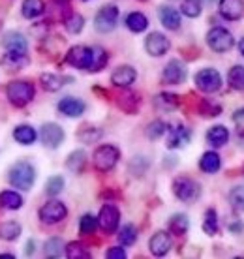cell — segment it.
<instances>
[{
    "mask_svg": "<svg viewBox=\"0 0 244 259\" xmlns=\"http://www.w3.org/2000/svg\"><path fill=\"white\" fill-rule=\"evenodd\" d=\"M10 184L15 186V188L21 190H30L34 184V179H36V169L32 167V163L28 162H17L10 169Z\"/></svg>",
    "mask_w": 244,
    "mask_h": 259,
    "instance_id": "cell-1",
    "label": "cell"
},
{
    "mask_svg": "<svg viewBox=\"0 0 244 259\" xmlns=\"http://www.w3.org/2000/svg\"><path fill=\"white\" fill-rule=\"evenodd\" d=\"M34 84L28 81H13L6 87V94L10 104L15 107H25L34 100Z\"/></svg>",
    "mask_w": 244,
    "mask_h": 259,
    "instance_id": "cell-2",
    "label": "cell"
},
{
    "mask_svg": "<svg viewBox=\"0 0 244 259\" xmlns=\"http://www.w3.org/2000/svg\"><path fill=\"white\" fill-rule=\"evenodd\" d=\"M173 192L180 201L184 203H195L201 195V186L193 179L179 177L173 181Z\"/></svg>",
    "mask_w": 244,
    "mask_h": 259,
    "instance_id": "cell-3",
    "label": "cell"
},
{
    "mask_svg": "<svg viewBox=\"0 0 244 259\" xmlns=\"http://www.w3.org/2000/svg\"><path fill=\"white\" fill-rule=\"evenodd\" d=\"M120 158V150L113 147V145H102L98 147L96 152H94V167L102 173H107L115 167L116 162Z\"/></svg>",
    "mask_w": 244,
    "mask_h": 259,
    "instance_id": "cell-4",
    "label": "cell"
},
{
    "mask_svg": "<svg viewBox=\"0 0 244 259\" xmlns=\"http://www.w3.org/2000/svg\"><path fill=\"white\" fill-rule=\"evenodd\" d=\"M207 44H209V47H211L212 51L225 53L235 46V38H233V34L229 32L227 28L214 26V28H211L209 34H207Z\"/></svg>",
    "mask_w": 244,
    "mask_h": 259,
    "instance_id": "cell-5",
    "label": "cell"
},
{
    "mask_svg": "<svg viewBox=\"0 0 244 259\" xmlns=\"http://www.w3.org/2000/svg\"><path fill=\"white\" fill-rule=\"evenodd\" d=\"M195 84L205 94L218 92L222 89V75L214 68H205V70H199L195 73Z\"/></svg>",
    "mask_w": 244,
    "mask_h": 259,
    "instance_id": "cell-6",
    "label": "cell"
},
{
    "mask_svg": "<svg viewBox=\"0 0 244 259\" xmlns=\"http://www.w3.org/2000/svg\"><path fill=\"white\" fill-rule=\"evenodd\" d=\"M68 216V208L60 201H49L39 208V220L47 226H55L58 222H62Z\"/></svg>",
    "mask_w": 244,
    "mask_h": 259,
    "instance_id": "cell-7",
    "label": "cell"
},
{
    "mask_svg": "<svg viewBox=\"0 0 244 259\" xmlns=\"http://www.w3.org/2000/svg\"><path fill=\"white\" fill-rule=\"evenodd\" d=\"M66 62L77 70H89L92 62V49L85 46H73L66 53Z\"/></svg>",
    "mask_w": 244,
    "mask_h": 259,
    "instance_id": "cell-8",
    "label": "cell"
},
{
    "mask_svg": "<svg viewBox=\"0 0 244 259\" xmlns=\"http://www.w3.org/2000/svg\"><path fill=\"white\" fill-rule=\"evenodd\" d=\"M116 19H118V8L116 6H103L100 12L96 13L94 19V26L98 32H111L116 26Z\"/></svg>",
    "mask_w": 244,
    "mask_h": 259,
    "instance_id": "cell-9",
    "label": "cell"
},
{
    "mask_svg": "<svg viewBox=\"0 0 244 259\" xmlns=\"http://www.w3.org/2000/svg\"><path fill=\"white\" fill-rule=\"evenodd\" d=\"M118 222H120V212L115 205H103L100 208V214H98V226L102 227L105 233H113L118 227Z\"/></svg>",
    "mask_w": 244,
    "mask_h": 259,
    "instance_id": "cell-10",
    "label": "cell"
},
{
    "mask_svg": "<svg viewBox=\"0 0 244 259\" xmlns=\"http://www.w3.org/2000/svg\"><path fill=\"white\" fill-rule=\"evenodd\" d=\"M39 137H42V143H44L47 149H57L64 141V130L55 122H47L42 126Z\"/></svg>",
    "mask_w": 244,
    "mask_h": 259,
    "instance_id": "cell-11",
    "label": "cell"
},
{
    "mask_svg": "<svg viewBox=\"0 0 244 259\" xmlns=\"http://www.w3.org/2000/svg\"><path fill=\"white\" fill-rule=\"evenodd\" d=\"M169 47H171L169 39L160 32L148 34L147 39H145V49H147V53L150 57H164L169 51Z\"/></svg>",
    "mask_w": 244,
    "mask_h": 259,
    "instance_id": "cell-12",
    "label": "cell"
},
{
    "mask_svg": "<svg viewBox=\"0 0 244 259\" xmlns=\"http://www.w3.org/2000/svg\"><path fill=\"white\" fill-rule=\"evenodd\" d=\"M186 79V68L180 60H171L169 64L164 68L161 73V81L166 84H180Z\"/></svg>",
    "mask_w": 244,
    "mask_h": 259,
    "instance_id": "cell-13",
    "label": "cell"
},
{
    "mask_svg": "<svg viewBox=\"0 0 244 259\" xmlns=\"http://www.w3.org/2000/svg\"><path fill=\"white\" fill-rule=\"evenodd\" d=\"M167 132H169V136H167V147L169 149H180V147H184L190 141V137H192V132L186 126H182V124L167 128Z\"/></svg>",
    "mask_w": 244,
    "mask_h": 259,
    "instance_id": "cell-14",
    "label": "cell"
},
{
    "mask_svg": "<svg viewBox=\"0 0 244 259\" xmlns=\"http://www.w3.org/2000/svg\"><path fill=\"white\" fill-rule=\"evenodd\" d=\"M148 248H150V252L154 253L156 257L166 255V253L171 250V237H169V233H166V231H158V233H154L152 237H150Z\"/></svg>",
    "mask_w": 244,
    "mask_h": 259,
    "instance_id": "cell-15",
    "label": "cell"
},
{
    "mask_svg": "<svg viewBox=\"0 0 244 259\" xmlns=\"http://www.w3.org/2000/svg\"><path fill=\"white\" fill-rule=\"evenodd\" d=\"M2 46L6 47L8 51L12 53H21V55H26L28 51V41L21 32H6L4 39H2Z\"/></svg>",
    "mask_w": 244,
    "mask_h": 259,
    "instance_id": "cell-16",
    "label": "cell"
},
{
    "mask_svg": "<svg viewBox=\"0 0 244 259\" xmlns=\"http://www.w3.org/2000/svg\"><path fill=\"white\" fill-rule=\"evenodd\" d=\"M85 109H87L85 102H81L77 98H64V100L58 102V111H60L62 115H66V117L77 118L83 115Z\"/></svg>",
    "mask_w": 244,
    "mask_h": 259,
    "instance_id": "cell-17",
    "label": "cell"
},
{
    "mask_svg": "<svg viewBox=\"0 0 244 259\" xmlns=\"http://www.w3.org/2000/svg\"><path fill=\"white\" fill-rule=\"evenodd\" d=\"M220 13L229 21L240 19L244 15V0H220Z\"/></svg>",
    "mask_w": 244,
    "mask_h": 259,
    "instance_id": "cell-18",
    "label": "cell"
},
{
    "mask_svg": "<svg viewBox=\"0 0 244 259\" xmlns=\"http://www.w3.org/2000/svg\"><path fill=\"white\" fill-rule=\"evenodd\" d=\"M135 77H137V71H135L132 66H120V68H116V70L113 71L111 83L115 84V87L126 89V87H130V84L134 83Z\"/></svg>",
    "mask_w": 244,
    "mask_h": 259,
    "instance_id": "cell-19",
    "label": "cell"
},
{
    "mask_svg": "<svg viewBox=\"0 0 244 259\" xmlns=\"http://www.w3.org/2000/svg\"><path fill=\"white\" fill-rule=\"evenodd\" d=\"M158 15H160L161 25L166 26V28H169V30H177V28H180V13L177 12L175 8L161 6Z\"/></svg>",
    "mask_w": 244,
    "mask_h": 259,
    "instance_id": "cell-20",
    "label": "cell"
},
{
    "mask_svg": "<svg viewBox=\"0 0 244 259\" xmlns=\"http://www.w3.org/2000/svg\"><path fill=\"white\" fill-rule=\"evenodd\" d=\"M207 141L211 143L212 147H224L225 143L229 141V132L225 126L218 124V126H212L209 132H207Z\"/></svg>",
    "mask_w": 244,
    "mask_h": 259,
    "instance_id": "cell-21",
    "label": "cell"
},
{
    "mask_svg": "<svg viewBox=\"0 0 244 259\" xmlns=\"http://www.w3.org/2000/svg\"><path fill=\"white\" fill-rule=\"evenodd\" d=\"M2 64L6 66L8 70L12 71H17V70H23L28 66V57L26 55H21V53H12L8 51L4 55V59H2Z\"/></svg>",
    "mask_w": 244,
    "mask_h": 259,
    "instance_id": "cell-22",
    "label": "cell"
},
{
    "mask_svg": "<svg viewBox=\"0 0 244 259\" xmlns=\"http://www.w3.org/2000/svg\"><path fill=\"white\" fill-rule=\"evenodd\" d=\"M66 81H70L68 77H62V75H57V73H44L39 77V83L47 92H57L64 87Z\"/></svg>",
    "mask_w": 244,
    "mask_h": 259,
    "instance_id": "cell-23",
    "label": "cell"
},
{
    "mask_svg": "<svg viewBox=\"0 0 244 259\" xmlns=\"http://www.w3.org/2000/svg\"><path fill=\"white\" fill-rule=\"evenodd\" d=\"M199 167L201 171H205V173H218L220 167H222V160H220V156L216 152H205V154L201 156L199 160Z\"/></svg>",
    "mask_w": 244,
    "mask_h": 259,
    "instance_id": "cell-24",
    "label": "cell"
},
{
    "mask_svg": "<svg viewBox=\"0 0 244 259\" xmlns=\"http://www.w3.org/2000/svg\"><path fill=\"white\" fill-rule=\"evenodd\" d=\"M13 137L21 145H32L36 141V130L32 126H28V124H21V126L13 130Z\"/></svg>",
    "mask_w": 244,
    "mask_h": 259,
    "instance_id": "cell-25",
    "label": "cell"
},
{
    "mask_svg": "<svg viewBox=\"0 0 244 259\" xmlns=\"http://www.w3.org/2000/svg\"><path fill=\"white\" fill-rule=\"evenodd\" d=\"M21 12H23V17H26V19H36L45 12L44 0H25Z\"/></svg>",
    "mask_w": 244,
    "mask_h": 259,
    "instance_id": "cell-26",
    "label": "cell"
},
{
    "mask_svg": "<svg viewBox=\"0 0 244 259\" xmlns=\"http://www.w3.org/2000/svg\"><path fill=\"white\" fill-rule=\"evenodd\" d=\"M177 105H179V96L171 92H161L154 98V107L160 111H173Z\"/></svg>",
    "mask_w": 244,
    "mask_h": 259,
    "instance_id": "cell-27",
    "label": "cell"
},
{
    "mask_svg": "<svg viewBox=\"0 0 244 259\" xmlns=\"http://www.w3.org/2000/svg\"><path fill=\"white\" fill-rule=\"evenodd\" d=\"M0 207L10 208V210H17V208L23 207V197L17 192H12V190L2 192L0 194Z\"/></svg>",
    "mask_w": 244,
    "mask_h": 259,
    "instance_id": "cell-28",
    "label": "cell"
},
{
    "mask_svg": "<svg viewBox=\"0 0 244 259\" xmlns=\"http://www.w3.org/2000/svg\"><path fill=\"white\" fill-rule=\"evenodd\" d=\"M85 163H87V154H85L83 150H73L68 156V160H66V167L70 169L71 173H81Z\"/></svg>",
    "mask_w": 244,
    "mask_h": 259,
    "instance_id": "cell-29",
    "label": "cell"
},
{
    "mask_svg": "<svg viewBox=\"0 0 244 259\" xmlns=\"http://www.w3.org/2000/svg\"><path fill=\"white\" fill-rule=\"evenodd\" d=\"M44 252L47 257H60V255L66 252L64 240L60 239V237H53V239H49L47 242H45Z\"/></svg>",
    "mask_w": 244,
    "mask_h": 259,
    "instance_id": "cell-30",
    "label": "cell"
},
{
    "mask_svg": "<svg viewBox=\"0 0 244 259\" xmlns=\"http://www.w3.org/2000/svg\"><path fill=\"white\" fill-rule=\"evenodd\" d=\"M126 26H128L132 32H143V30H147L148 19L143 15V13L134 12L126 17Z\"/></svg>",
    "mask_w": 244,
    "mask_h": 259,
    "instance_id": "cell-31",
    "label": "cell"
},
{
    "mask_svg": "<svg viewBox=\"0 0 244 259\" xmlns=\"http://www.w3.org/2000/svg\"><path fill=\"white\" fill-rule=\"evenodd\" d=\"M107 60H109V57H107L105 49H102V47H94V49H92V62H90V66H89V71L103 70L105 64H107Z\"/></svg>",
    "mask_w": 244,
    "mask_h": 259,
    "instance_id": "cell-32",
    "label": "cell"
},
{
    "mask_svg": "<svg viewBox=\"0 0 244 259\" xmlns=\"http://www.w3.org/2000/svg\"><path fill=\"white\" fill-rule=\"evenodd\" d=\"M188 227H190V222H188L186 214H175V216H171V220H169V229H171V233L184 235L188 231Z\"/></svg>",
    "mask_w": 244,
    "mask_h": 259,
    "instance_id": "cell-33",
    "label": "cell"
},
{
    "mask_svg": "<svg viewBox=\"0 0 244 259\" xmlns=\"http://www.w3.org/2000/svg\"><path fill=\"white\" fill-rule=\"evenodd\" d=\"M102 130L94 128V126H83V128L77 132V137L81 139L83 143H87V145H92V143H96L102 139Z\"/></svg>",
    "mask_w": 244,
    "mask_h": 259,
    "instance_id": "cell-34",
    "label": "cell"
},
{
    "mask_svg": "<svg viewBox=\"0 0 244 259\" xmlns=\"http://www.w3.org/2000/svg\"><path fill=\"white\" fill-rule=\"evenodd\" d=\"M118 107L122 111H126V113H135L137 107H139V96L132 94V92L122 94V96H118Z\"/></svg>",
    "mask_w": 244,
    "mask_h": 259,
    "instance_id": "cell-35",
    "label": "cell"
},
{
    "mask_svg": "<svg viewBox=\"0 0 244 259\" xmlns=\"http://www.w3.org/2000/svg\"><path fill=\"white\" fill-rule=\"evenodd\" d=\"M21 235V226L17 222H6L0 224V239L4 240H15Z\"/></svg>",
    "mask_w": 244,
    "mask_h": 259,
    "instance_id": "cell-36",
    "label": "cell"
},
{
    "mask_svg": "<svg viewBox=\"0 0 244 259\" xmlns=\"http://www.w3.org/2000/svg\"><path fill=\"white\" fill-rule=\"evenodd\" d=\"M229 84L235 91H244V66H233L229 70Z\"/></svg>",
    "mask_w": 244,
    "mask_h": 259,
    "instance_id": "cell-37",
    "label": "cell"
},
{
    "mask_svg": "<svg viewBox=\"0 0 244 259\" xmlns=\"http://www.w3.org/2000/svg\"><path fill=\"white\" fill-rule=\"evenodd\" d=\"M66 255L70 259H87L90 257V252L81 242H70L66 244Z\"/></svg>",
    "mask_w": 244,
    "mask_h": 259,
    "instance_id": "cell-38",
    "label": "cell"
},
{
    "mask_svg": "<svg viewBox=\"0 0 244 259\" xmlns=\"http://www.w3.org/2000/svg\"><path fill=\"white\" fill-rule=\"evenodd\" d=\"M203 231H205L207 235H211V237L218 233V216H216V210H214V208H209L205 212Z\"/></svg>",
    "mask_w": 244,
    "mask_h": 259,
    "instance_id": "cell-39",
    "label": "cell"
},
{
    "mask_svg": "<svg viewBox=\"0 0 244 259\" xmlns=\"http://www.w3.org/2000/svg\"><path fill=\"white\" fill-rule=\"evenodd\" d=\"M118 240H120L124 246H132L135 240H137V229L132 224H126V226L120 229L118 233Z\"/></svg>",
    "mask_w": 244,
    "mask_h": 259,
    "instance_id": "cell-40",
    "label": "cell"
},
{
    "mask_svg": "<svg viewBox=\"0 0 244 259\" xmlns=\"http://www.w3.org/2000/svg\"><path fill=\"white\" fill-rule=\"evenodd\" d=\"M229 203L238 212H244V186H237L229 192Z\"/></svg>",
    "mask_w": 244,
    "mask_h": 259,
    "instance_id": "cell-41",
    "label": "cell"
},
{
    "mask_svg": "<svg viewBox=\"0 0 244 259\" xmlns=\"http://www.w3.org/2000/svg\"><path fill=\"white\" fill-rule=\"evenodd\" d=\"M64 25L66 28H68V32L71 34H79L81 30H83V26H85V19L79 15V13H71L70 17L64 21Z\"/></svg>",
    "mask_w": 244,
    "mask_h": 259,
    "instance_id": "cell-42",
    "label": "cell"
},
{
    "mask_svg": "<svg viewBox=\"0 0 244 259\" xmlns=\"http://www.w3.org/2000/svg\"><path fill=\"white\" fill-rule=\"evenodd\" d=\"M96 227H98V220L92 214H85L83 218H81V222H79V231L83 235H92L96 231Z\"/></svg>",
    "mask_w": 244,
    "mask_h": 259,
    "instance_id": "cell-43",
    "label": "cell"
},
{
    "mask_svg": "<svg viewBox=\"0 0 244 259\" xmlns=\"http://www.w3.org/2000/svg\"><path fill=\"white\" fill-rule=\"evenodd\" d=\"M180 10H182V13H184L186 17H199L201 2L199 0H182Z\"/></svg>",
    "mask_w": 244,
    "mask_h": 259,
    "instance_id": "cell-44",
    "label": "cell"
},
{
    "mask_svg": "<svg viewBox=\"0 0 244 259\" xmlns=\"http://www.w3.org/2000/svg\"><path fill=\"white\" fill-rule=\"evenodd\" d=\"M199 111L201 115H205V117H218L220 113H222V105L214 104L211 100H203L199 105Z\"/></svg>",
    "mask_w": 244,
    "mask_h": 259,
    "instance_id": "cell-45",
    "label": "cell"
},
{
    "mask_svg": "<svg viewBox=\"0 0 244 259\" xmlns=\"http://www.w3.org/2000/svg\"><path fill=\"white\" fill-rule=\"evenodd\" d=\"M62 188H64V179H62V177H51V179L47 181V184H45L47 195H58L62 192Z\"/></svg>",
    "mask_w": 244,
    "mask_h": 259,
    "instance_id": "cell-46",
    "label": "cell"
},
{
    "mask_svg": "<svg viewBox=\"0 0 244 259\" xmlns=\"http://www.w3.org/2000/svg\"><path fill=\"white\" fill-rule=\"evenodd\" d=\"M166 132H167V124L164 122V120H154V122L148 124L147 136L150 137V139H158V137H161Z\"/></svg>",
    "mask_w": 244,
    "mask_h": 259,
    "instance_id": "cell-47",
    "label": "cell"
},
{
    "mask_svg": "<svg viewBox=\"0 0 244 259\" xmlns=\"http://www.w3.org/2000/svg\"><path fill=\"white\" fill-rule=\"evenodd\" d=\"M107 257L109 259H126V252H124V248L113 246L107 250Z\"/></svg>",
    "mask_w": 244,
    "mask_h": 259,
    "instance_id": "cell-48",
    "label": "cell"
},
{
    "mask_svg": "<svg viewBox=\"0 0 244 259\" xmlns=\"http://www.w3.org/2000/svg\"><path fill=\"white\" fill-rule=\"evenodd\" d=\"M233 120H235V122H237L238 126H240V128L244 130V109L237 111V113L233 115Z\"/></svg>",
    "mask_w": 244,
    "mask_h": 259,
    "instance_id": "cell-49",
    "label": "cell"
},
{
    "mask_svg": "<svg viewBox=\"0 0 244 259\" xmlns=\"http://www.w3.org/2000/svg\"><path fill=\"white\" fill-rule=\"evenodd\" d=\"M242 229H244L242 222H233L231 226H229V231H231V233H240Z\"/></svg>",
    "mask_w": 244,
    "mask_h": 259,
    "instance_id": "cell-50",
    "label": "cell"
},
{
    "mask_svg": "<svg viewBox=\"0 0 244 259\" xmlns=\"http://www.w3.org/2000/svg\"><path fill=\"white\" fill-rule=\"evenodd\" d=\"M32 252H34V240H28V242H26V253L30 255Z\"/></svg>",
    "mask_w": 244,
    "mask_h": 259,
    "instance_id": "cell-51",
    "label": "cell"
},
{
    "mask_svg": "<svg viewBox=\"0 0 244 259\" xmlns=\"http://www.w3.org/2000/svg\"><path fill=\"white\" fill-rule=\"evenodd\" d=\"M238 51H240L244 55V38L240 39V41H238Z\"/></svg>",
    "mask_w": 244,
    "mask_h": 259,
    "instance_id": "cell-52",
    "label": "cell"
},
{
    "mask_svg": "<svg viewBox=\"0 0 244 259\" xmlns=\"http://www.w3.org/2000/svg\"><path fill=\"white\" fill-rule=\"evenodd\" d=\"M57 2H62V4H66V2H68V0H57Z\"/></svg>",
    "mask_w": 244,
    "mask_h": 259,
    "instance_id": "cell-53",
    "label": "cell"
}]
</instances>
